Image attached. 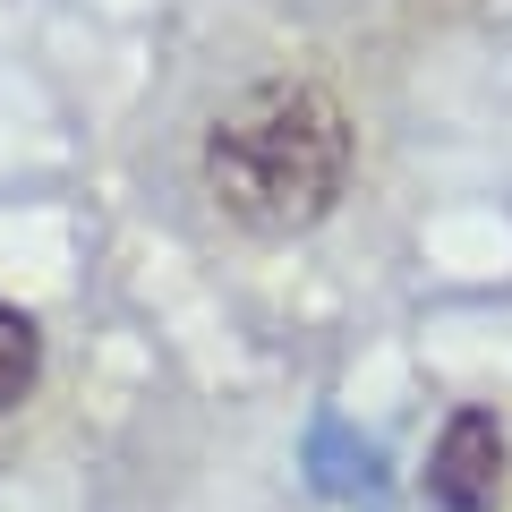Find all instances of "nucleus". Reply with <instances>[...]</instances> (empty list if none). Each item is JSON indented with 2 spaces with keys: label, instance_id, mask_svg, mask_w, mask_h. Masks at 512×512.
<instances>
[{
  "label": "nucleus",
  "instance_id": "7ed1b4c3",
  "mask_svg": "<svg viewBox=\"0 0 512 512\" xmlns=\"http://www.w3.org/2000/svg\"><path fill=\"white\" fill-rule=\"evenodd\" d=\"M316 487L325 495H376L384 487L376 478V444H350V427L325 419L316 427Z\"/></svg>",
  "mask_w": 512,
  "mask_h": 512
},
{
  "label": "nucleus",
  "instance_id": "20e7f679",
  "mask_svg": "<svg viewBox=\"0 0 512 512\" xmlns=\"http://www.w3.org/2000/svg\"><path fill=\"white\" fill-rule=\"evenodd\" d=\"M35 376H43V325L0 299V410H18L35 393Z\"/></svg>",
  "mask_w": 512,
  "mask_h": 512
},
{
  "label": "nucleus",
  "instance_id": "f03ea898",
  "mask_svg": "<svg viewBox=\"0 0 512 512\" xmlns=\"http://www.w3.org/2000/svg\"><path fill=\"white\" fill-rule=\"evenodd\" d=\"M504 427H495V410H453L436 436V453H427V504L436 512H495L504 504Z\"/></svg>",
  "mask_w": 512,
  "mask_h": 512
},
{
  "label": "nucleus",
  "instance_id": "f257e3e1",
  "mask_svg": "<svg viewBox=\"0 0 512 512\" xmlns=\"http://www.w3.org/2000/svg\"><path fill=\"white\" fill-rule=\"evenodd\" d=\"M350 111L308 77H265L205 128V197L256 239H299L350 188Z\"/></svg>",
  "mask_w": 512,
  "mask_h": 512
}]
</instances>
